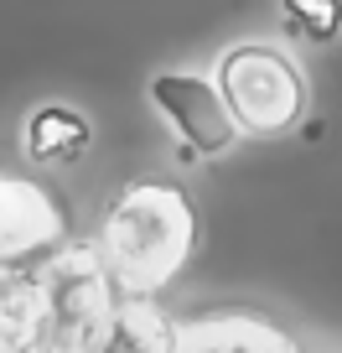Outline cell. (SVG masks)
<instances>
[{
    "mask_svg": "<svg viewBox=\"0 0 342 353\" xmlns=\"http://www.w3.org/2000/svg\"><path fill=\"white\" fill-rule=\"evenodd\" d=\"M36 276L47 291V348L52 353H99L109 338L120 286L109 265L99 260V244L67 239L36 260Z\"/></svg>",
    "mask_w": 342,
    "mask_h": 353,
    "instance_id": "3957f363",
    "label": "cell"
},
{
    "mask_svg": "<svg viewBox=\"0 0 342 353\" xmlns=\"http://www.w3.org/2000/svg\"><path fill=\"white\" fill-rule=\"evenodd\" d=\"M166 353H311L306 338L280 312L259 301H208L171 312Z\"/></svg>",
    "mask_w": 342,
    "mask_h": 353,
    "instance_id": "5b68a950",
    "label": "cell"
},
{
    "mask_svg": "<svg viewBox=\"0 0 342 353\" xmlns=\"http://www.w3.org/2000/svg\"><path fill=\"white\" fill-rule=\"evenodd\" d=\"M145 99L161 114L182 166L218 161V156H228L233 145L244 141L233 114H228V104H223V94H218V83H213V73L156 68V73L145 78Z\"/></svg>",
    "mask_w": 342,
    "mask_h": 353,
    "instance_id": "277c9868",
    "label": "cell"
},
{
    "mask_svg": "<svg viewBox=\"0 0 342 353\" xmlns=\"http://www.w3.org/2000/svg\"><path fill=\"white\" fill-rule=\"evenodd\" d=\"M73 239L63 198L36 172L0 166V265H32Z\"/></svg>",
    "mask_w": 342,
    "mask_h": 353,
    "instance_id": "8992f818",
    "label": "cell"
},
{
    "mask_svg": "<svg viewBox=\"0 0 342 353\" xmlns=\"http://www.w3.org/2000/svg\"><path fill=\"white\" fill-rule=\"evenodd\" d=\"M47 338V291L32 265H0V348H36Z\"/></svg>",
    "mask_w": 342,
    "mask_h": 353,
    "instance_id": "ba28073f",
    "label": "cell"
},
{
    "mask_svg": "<svg viewBox=\"0 0 342 353\" xmlns=\"http://www.w3.org/2000/svg\"><path fill=\"white\" fill-rule=\"evenodd\" d=\"M213 83L244 141H286L311 114V78L296 52L270 37H239L213 57Z\"/></svg>",
    "mask_w": 342,
    "mask_h": 353,
    "instance_id": "7a4b0ae2",
    "label": "cell"
},
{
    "mask_svg": "<svg viewBox=\"0 0 342 353\" xmlns=\"http://www.w3.org/2000/svg\"><path fill=\"white\" fill-rule=\"evenodd\" d=\"M94 244L120 296H161L182 281L202 244L197 198L171 172H140L109 198Z\"/></svg>",
    "mask_w": 342,
    "mask_h": 353,
    "instance_id": "6da1fadb",
    "label": "cell"
},
{
    "mask_svg": "<svg viewBox=\"0 0 342 353\" xmlns=\"http://www.w3.org/2000/svg\"><path fill=\"white\" fill-rule=\"evenodd\" d=\"M94 151V120L89 110H78L67 99H42L26 110L21 120V156L42 172H63V166H78Z\"/></svg>",
    "mask_w": 342,
    "mask_h": 353,
    "instance_id": "52a82bcc",
    "label": "cell"
},
{
    "mask_svg": "<svg viewBox=\"0 0 342 353\" xmlns=\"http://www.w3.org/2000/svg\"><path fill=\"white\" fill-rule=\"evenodd\" d=\"M280 26L306 47H332L342 37V0H280Z\"/></svg>",
    "mask_w": 342,
    "mask_h": 353,
    "instance_id": "9c48e42d",
    "label": "cell"
},
{
    "mask_svg": "<svg viewBox=\"0 0 342 353\" xmlns=\"http://www.w3.org/2000/svg\"><path fill=\"white\" fill-rule=\"evenodd\" d=\"M99 353H120V348H99Z\"/></svg>",
    "mask_w": 342,
    "mask_h": 353,
    "instance_id": "30bf717a",
    "label": "cell"
},
{
    "mask_svg": "<svg viewBox=\"0 0 342 353\" xmlns=\"http://www.w3.org/2000/svg\"><path fill=\"white\" fill-rule=\"evenodd\" d=\"M327 353H342V348H327Z\"/></svg>",
    "mask_w": 342,
    "mask_h": 353,
    "instance_id": "8fae6325",
    "label": "cell"
}]
</instances>
